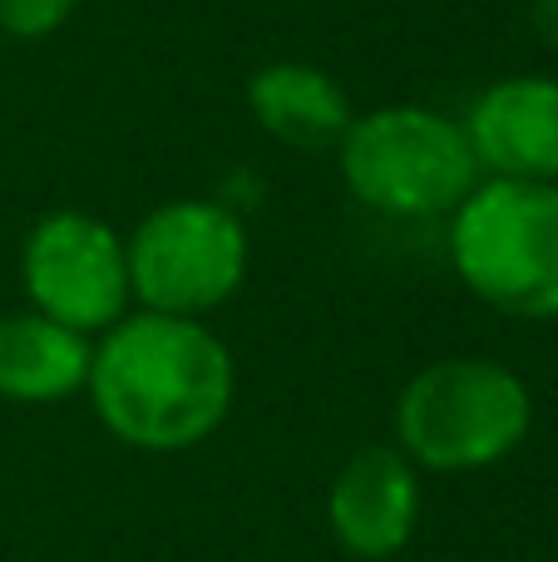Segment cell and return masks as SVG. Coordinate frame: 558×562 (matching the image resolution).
<instances>
[{
	"instance_id": "obj_10",
	"label": "cell",
	"mask_w": 558,
	"mask_h": 562,
	"mask_svg": "<svg viewBox=\"0 0 558 562\" xmlns=\"http://www.w3.org/2000/svg\"><path fill=\"white\" fill-rule=\"evenodd\" d=\"M247 104H253L257 124L272 138L316 154L346 138L351 128V104L336 89L332 75L316 65H267L247 79Z\"/></svg>"
},
{
	"instance_id": "obj_8",
	"label": "cell",
	"mask_w": 558,
	"mask_h": 562,
	"mask_svg": "<svg viewBox=\"0 0 558 562\" xmlns=\"http://www.w3.org/2000/svg\"><path fill=\"white\" fill-rule=\"evenodd\" d=\"M475 158L514 183L558 178V79H500L484 89L465 124Z\"/></svg>"
},
{
	"instance_id": "obj_2",
	"label": "cell",
	"mask_w": 558,
	"mask_h": 562,
	"mask_svg": "<svg viewBox=\"0 0 558 562\" xmlns=\"http://www.w3.org/2000/svg\"><path fill=\"white\" fill-rule=\"evenodd\" d=\"M450 257L465 286L504 316H558V183L475 188L455 207Z\"/></svg>"
},
{
	"instance_id": "obj_5",
	"label": "cell",
	"mask_w": 558,
	"mask_h": 562,
	"mask_svg": "<svg viewBox=\"0 0 558 562\" xmlns=\"http://www.w3.org/2000/svg\"><path fill=\"white\" fill-rule=\"evenodd\" d=\"M129 291L158 316L213 311L243 286L247 237L217 203H168L138 223L129 243Z\"/></svg>"
},
{
	"instance_id": "obj_3",
	"label": "cell",
	"mask_w": 558,
	"mask_h": 562,
	"mask_svg": "<svg viewBox=\"0 0 558 562\" xmlns=\"http://www.w3.org/2000/svg\"><path fill=\"white\" fill-rule=\"evenodd\" d=\"M534 400L514 370L494 360H435L395 405L401 454L421 469L470 474L510 459L524 445Z\"/></svg>"
},
{
	"instance_id": "obj_11",
	"label": "cell",
	"mask_w": 558,
	"mask_h": 562,
	"mask_svg": "<svg viewBox=\"0 0 558 562\" xmlns=\"http://www.w3.org/2000/svg\"><path fill=\"white\" fill-rule=\"evenodd\" d=\"M75 10V0H0V30L20 40H40L59 30Z\"/></svg>"
},
{
	"instance_id": "obj_6",
	"label": "cell",
	"mask_w": 558,
	"mask_h": 562,
	"mask_svg": "<svg viewBox=\"0 0 558 562\" xmlns=\"http://www.w3.org/2000/svg\"><path fill=\"white\" fill-rule=\"evenodd\" d=\"M25 291L40 316L69 330H109L124 321L129 257L114 227L85 213H49L25 243Z\"/></svg>"
},
{
	"instance_id": "obj_4",
	"label": "cell",
	"mask_w": 558,
	"mask_h": 562,
	"mask_svg": "<svg viewBox=\"0 0 558 562\" xmlns=\"http://www.w3.org/2000/svg\"><path fill=\"white\" fill-rule=\"evenodd\" d=\"M475 158L460 124L415 104L351 119L342 178L366 207L391 217H440L475 193Z\"/></svg>"
},
{
	"instance_id": "obj_7",
	"label": "cell",
	"mask_w": 558,
	"mask_h": 562,
	"mask_svg": "<svg viewBox=\"0 0 558 562\" xmlns=\"http://www.w3.org/2000/svg\"><path fill=\"white\" fill-rule=\"evenodd\" d=\"M326 524L342 553L361 562L395 558L421 524V479L391 445H366L342 464L326 494Z\"/></svg>"
},
{
	"instance_id": "obj_1",
	"label": "cell",
	"mask_w": 558,
	"mask_h": 562,
	"mask_svg": "<svg viewBox=\"0 0 558 562\" xmlns=\"http://www.w3.org/2000/svg\"><path fill=\"white\" fill-rule=\"evenodd\" d=\"M89 400L109 435L134 449H188L233 405V356L188 316H124L89 360Z\"/></svg>"
},
{
	"instance_id": "obj_9",
	"label": "cell",
	"mask_w": 558,
	"mask_h": 562,
	"mask_svg": "<svg viewBox=\"0 0 558 562\" xmlns=\"http://www.w3.org/2000/svg\"><path fill=\"white\" fill-rule=\"evenodd\" d=\"M89 340L40 311L0 321V400L55 405L89 385Z\"/></svg>"
}]
</instances>
